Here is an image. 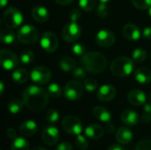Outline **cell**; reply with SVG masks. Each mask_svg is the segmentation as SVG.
<instances>
[{
  "label": "cell",
  "mask_w": 151,
  "mask_h": 150,
  "mask_svg": "<svg viewBox=\"0 0 151 150\" xmlns=\"http://www.w3.org/2000/svg\"><path fill=\"white\" fill-rule=\"evenodd\" d=\"M35 59V54L32 50H24L19 57V60L21 62V64H23L24 65H28L31 63H33Z\"/></svg>",
  "instance_id": "obj_30"
},
{
  "label": "cell",
  "mask_w": 151,
  "mask_h": 150,
  "mask_svg": "<svg viewBox=\"0 0 151 150\" xmlns=\"http://www.w3.org/2000/svg\"><path fill=\"white\" fill-rule=\"evenodd\" d=\"M6 134L10 139H15L16 138V132L13 128H8L6 130Z\"/></svg>",
  "instance_id": "obj_45"
},
{
  "label": "cell",
  "mask_w": 151,
  "mask_h": 150,
  "mask_svg": "<svg viewBox=\"0 0 151 150\" xmlns=\"http://www.w3.org/2000/svg\"><path fill=\"white\" fill-rule=\"evenodd\" d=\"M62 127L67 133L72 135H79L83 130L81 121L78 118L71 115L64 118L62 120Z\"/></svg>",
  "instance_id": "obj_6"
},
{
  "label": "cell",
  "mask_w": 151,
  "mask_h": 150,
  "mask_svg": "<svg viewBox=\"0 0 151 150\" xmlns=\"http://www.w3.org/2000/svg\"><path fill=\"white\" fill-rule=\"evenodd\" d=\"M0 62L4 69L10 71L18 66L19 58L13 51L7 49H3L0 52Z\"/></svg>",
  "instance_id": "obj_9"
},
{
  "label": "cell",
  "mask_w": 151,
  "mask_h": 150,
  "mask_svg": "<svg viewBox=\"0 0 151 150\" xmlns=\"http://www.w3.org/2000/svg\"><path fill=\"white\" fill-rule=\"evenodd\" d=\"M48 93L41 87L31 85L27 88L22 95L24 105L32 111H41L48 104Z\"/></svg>",
  "instance_id": "obj_1"
},
{
  "label": "cell",
  "mask_w": 151,
  "mask_h": 150,
  "mask_svg": "<svg viewBox=\"0 0 151 150\" xmlns=\"http://www.w3.org/2000/svg\"><path fill=\"white\" fill-rule=\"evenodd\" d=\"M37 129L38 127L35 121L27 120L20 125L19 131L20 134H22L23 136H32L37 132Z\"/></svg>",
  "instance_id": "obj_19"
},
{
  "label": "cell",
  "mask_w": 151,
  "mask_h": 150,
  "mask_svg": "<svg viewBox=\"0 0 151 150\" xmlns=\"http://www.w3.org/2000/svg\"><path fill=\"white\" fill-rule=\"evenodd\" d=\"M121 120L122 122L128 126H136L140 121V117L137 112H135L133 110L127 109L122 111L121 113Z\"/></svg>",
  "instance_id": "obj_15"
},
{
  "label": "cell",
  "mask_w": 151,
  "mask_h": 150,
  "mask_svg": "<svg viewBox=\"0 0 151 150\" xmlns=\"http://www.w3.org/2000/svg\"><path fill=\"white\" fill-rule=\"evenodd\" d=\"M150 101H151V94H150Z\"/></svg>",
  "instance_id": "obj_54"
},
{
  "label": "cell",
  "mask_w": 151,
  "mask_h": 150,
  "mask_svg": "<svg viewBox=\"0 0 151 150\" xmlns=\"http://www.w3.org/2000/svg\"><path fill=\"white\" fill-rule=\"evenodd\" d=\"M146 58H147V52L143 49H141V48L135 49L132 53V59L135 63H138V64L142 63L146 60Z\"/></svg>",
  "instance_id": "obj_29"
},
{
  "label": "cell",
  "mask_w": 151,
  "mask_h": 150,
  "mask_svg": "<svg viewBox=\"0 0 151 150\" xmlns=\"http://www.w3.org/2000/svg\"><path fill=\"white\" fill-rule=\"evenodd\" d=\"M116 95V88L110 84L101 86L97 91V98L103 102L111 101Z\"/></svg>",
  "instance_id": "obj_14"
},
{
  "label": "cell",
  "mask_w": 151,
  "mask_h": 150,
  "mask_svg": "<svg viewBox=\"0 0 151 150\" xmlns=\"http://www.w3.org/2000/svg\"><path fill=\"white\" fill-rule=\"evenodd\" d=\"M148 12H149V15L150 16V18H151V7H150V8H149V11H148Z\"/></svg>",
  "instance_id": "obj_53"
},
{
  "label": "cell",
  "mask_w": 151,
  "mask_h": 150,
  "mask_svg": "<svg viewBox=\"0 0 151 150\" xmlns=\"http://www.w3.org/2000/svg\"><path fill=\"white\" fill-rule=\"evenodd\" d=\"M0 3H1V8H4L8 4V0H1Z\"/></svg>",
  "instance_id": "obj_49"
},
{
  "label": "cell",
  "mask_w": 151,
  "mask_h": 150,
  "mask_svg": "<svg viewBox=\"0 0 151 150\" xmlns=\"http://www.w3.org/2000/svg\"><path fill=\"white\" fill-rule=\"evenodd\" d=\"M85 134L87 137L92 140H98L104 135V129L101 126L93 124L85 128Z\"/></svg>",
  "instance_id": "obj_22"
},
{
  "label": "cell",
  "mask_w": 151,
  "mask_h": 150,
  "mask_svg": "<svg viewBox=\"0 0 151 150\" xmlns=\"http://www.w3.org/2000/svg\"><path fill=\"white\" fill-rule=\"evenodd\" d=\"M11 150H29V142L23 137H16L12 143Z\"/></svg>",
  "instance_id": "obj_27"
},
{
  "label": "cell",
  "mask_w": 151,
  "mask_h": 150,
  "mask_svg": "<svg viewBox=\"0 0 151 150\" xmlns=\"http://www.w3.org/2000/svg\"><path fill=\"white\" fill-rule=\"evenodd\" d=\"M24 103L19 99H12L9 102L7 108L12 114H17L20 112L23 109Z\"/></svg>",
  "instance_id": "obj_28"
},
{
  "label": "cell",
  "mask_w": 151,
  "mask_h": 150,
  "mask_svg": "<svg viewBox=\"0 0 151 150\" xmlns=\"http://www.w3.org/2000/svg\"><path fill=\"white\" fill-rule=\"evenodd\" d=\"M123 34L130 41H137L141 38V31L139 27L132 23H128L123 27Z\"/></svg>",
  "instance_id": "obj_17"
},
{
  "label": "cell",
  "mask_w": 151,
  "mask_h": 150,
  "mask_svg": "<svg viewBox=\"0 0 151 150\" xmlns=\"http://www.w3.org/2000/svg\"><path fill=\"white\" fill-rule=\"evenodd\" d=\"M108 150H125V149L120 146V145H117V144H114V145H111Z\"/></svg>",
  "instance_id": "obj_48"
},
{
  "label": "cell",
  "mask_w": 151,
  "mask_h": 150,
  "mask_svg": "<svg viewBox=\"0 0 151 150\" xmlns=\"http://www.w3.org/2000/svg\"><path fill=\"white\" fill-rule=\"evenodd\" d=\"M127 99L131 104L135 105V106H140V105L145 104L147 96L143 91L139 90V89H134L129 92L127 95Z\"/></svg>",
  "instance_id": "obj_16"
},
{
  "label": "cell",
  "mask_w": 151,
  "mask_h": 150,
  "mask_svg": "<svg viewBox=\"0 0 151 150\" xmlns=\"http://www.w3.org/2000/svg\"><path fill=\"white\" fill-rule=\"evenodd\" d=\"M75 144L76 146L81 150L87 149L88 148V140L81 134L77 135V138L75 140Z\"/></svg>",
  "instance_id": "obj_36"
},
{
  "label": "cell",
  "mask_w": 151,
  "mask_h": 150,
  "mask_svg": "<svg viewBox=\"0 0 151 150\" xmlns=\"http://www.w3.org/2000/svg\"><path fill=\"white\" fill-rule=\"evenodd\" d=\"M81 64L87 72L90 73H99L105 69L107 60L102 53L89 51L81 57Z\"/></svg>",
  "instance_id": "obj_2"
},
{
  "label": "cell",
  "mask_w": 151,
  "mask_h": 150,
  "mask_svg": "<svg viewBox=\"0 0 151 150\" xmlns=\"http://www.w3.org/2000/svg\"><path fill=\"white\" fill-rule=\"evenodd\" d=\"M135 150H151V141L150 140H143L142 141H140Z\"/></svg>",
  "instance_id": "obj_41"
},
{
  "label": "cell",
  "mask_w": 151,
  "mask_h": 150,
  "mask_svg": "<svg viewBox=\"0 0 151 150\" xmlns=\"http://www.w3.org/2000/svg\"><path fill=\"white\" fill-rule=\"evenodd\" d=\"M59 67L65 72H70L76 68V61L70 57H63L59 61Z\"/></svg>",
  "instance_id": "obj_24"
},
{
  "label": "cell",
  "mask_w": 151,
  "mask_h": 150,
  "mask_svg": "<svg viewBox=\"0 0 151 150\" xmlns=\"http://www.w3.org/2000/svg\"><path fill=\"white\" fill-rule=\"evenodd\" d=\"M116 139L122 145L128 144L133 140V133L127 126H122L119 128V130L117 131Z\"/></svg>",
  "instance_id": "obj_18"
},
{
  "label": "cell",
  "mask_w": 151,
  "mask_h": 150,
  "mask_svg": "<svg viewBox=\"0 0 151 150\" xmlns=\"http://www.w3.org/2000/svg\"><path fill=\"white\" fill-rule=\"evenodd\" d=\"M96 41L99 46L103 48H108L113 45V43L115 42V35L110 30L102 29L96 34Z\"/></svg>",
  "instance_id": "obj_13"
},
{
  "label": "cell",
  "mask_w": 151,
  "mask_h": 150,
  "mask_svg": "<svg viewBox=\"0 0 151 150\" xmlns=\"http://www.w3.org/2000/svg\"><path fill=\"white\" fill-rule=\"evenodd\" d=\"M134 68V60L127 57H119L111 64V72L117 77H126L130 75Z\"/></svg>",
  "instance_id": "obj_3"
},
{
  "label": "cell",
  "mask_w": 151,
  "mask_h": 150,
  "mask_svg": "<svg viewBox=\"0 0 151 150\" xmlns=\"http://www.w3.org/2000/svg\"><path fill=\"white\" fill-rule=\"evenodd\" d=\"M143 111L144 112L142 116V120L145 124L150 123L151 121V103H145Z\"/></svg>",
  "instance_id": "obj_37"
},
{
  "label": "cell",
  "mask_w": 151,
  "mask_h": 150,
  "mask_svg": "<svg viewBox=\"0 0 151 150\" xmlns=\"http://www.w3.org/2000/svg\"><path fill=\"white\" fill-rule=\"evenodd\" d=\"M23 21V15L15 7L7 8L3 14V22L8 28H16L21 25Z\"/></svg>",
  "instance_id": "obj_5"
},
{
  "label": "cell",
  "mask_w": 151,
  "mask_h": 150,
  "mask_svg": "<svg viewBox=\"0 0 151 150\" xmlns=\"http://www.w3.org/2000/svg\"><path fill=\"white\" fill-rule=\"evenodd\" d=\"M41 47L46 52H54L58 47V39L52 32H45L40 39Z\"/></svg>",
  "instance_id": "obj_11"
},
{
  "label": "cell",
  "mask_w": 151,
  "mask_h": 150,
  "mask_svg": "<svg viewBox=\"0 0 151 150\" xmlns=\"http://www.w3.org/2000/svg\"><path fill=\"white\" fill-rule=\"evenodd\" d=\"M58 118H59V114H58V112L56 110L50 109V110H49L47 111V113H46V120L50 124L53 125V124L57 123Z\"/></svg>",
  "instance_id": "obj_33"
},
{
  "label": "cell",
  "mask_w": 151,
  "mask_h": 150,
  "mask_svg": "<svg viewBox=\"0 0 151 150\" xmlns=\"http://www.w3.org/2000/svg\"><path fill=\"white\" fill-rule=\"evenodd\" d=\"M28 77H29V74H28L27 71L26 69H22V68L15 70L12 74V78L13 81H15L18 84L25 83L28 80Z\"/></svg>",
  "instance_id": "obj_25"
},
{
  "label": "cell",
  "mask_w": 151,
  "mask_h": 150,
  "mask_svg": "<svg viewBox=\"0 0 151 150\" xmlns=\"http://www.w3.org/2000/svg\"><path fill=\"white\" fill-rule=\"evenodd\" d=\"M101 3H105V4H107V3H109L110 1H111V0H99Z\"/></svg>",
  "instance_id": "obj_52"
},
{
  "label": "cell",
  "mask_w": 151,
  "mask_h": 150,
  "mask_svg": "<svg viewBox=\"0 0 151 150\" xmlns=\"http://www.w3.org/2000/svg\"><path fill=\"white\" fill-rule=\"evenodd\" d=\"M81 11H80L79 9L73 8L71 11V12H70V19H71V21L77 22L81 19Z\"/></svg>",
  "instance_id": "obj_42"
},
{
  "label": "cell",
  "mask_w": 151,
  "mask_h": 150,
  "mask_svg": "<svg viewBox=\"0 0 151 150\" xmlns=\"http://www.w3.org/2000/svg\"><path fill=\"white\" fill-rule=\"evenodd\" d=\"M30 79L37 85H45L50 80L51 72L45 66H36L31 71Z\"/></svg>",
  "instance_id": "obj_8"
},
{
  "label": "cell",
  "mask_w": 151,
  "mask_h": 150,
  "mask_svg": "<svg viewBox=\"0 0 151 150\" xmlns=\"http://www.w3.org/2000/svg\"><path fill=\"white\" fill-rule=\"evenodd\" d=\"M142 35L146 39H151V27H145L142 31Z\"/></svg>",
  "instance_id": "obj_44"
},
{
  "label": "cell",
  "mask_w": 151,
  "mask_h": 150,
  "mask_svg": "<svg viewBox=\"0 0 151 150\" xmlns=\"http://www.w3.org/2000/svg\"><path fill=\"white\" fill-rule=\"evenodd\" d=\"M81 34V28L76 22H69L62 30V37L67 42H75Z\"/></svg>",
  "instance_id": "obj_10"
},
{
  "label": "cell",
  "mask_w": 151,
  "mask_h": 150,
  "mask_svg": "<svg viewBox=\"0 0 151 150\" xmlns=\"http://www.w3.org/2000/svg\"><path fill=\"white\" fill-rule=\"evenodd\" d=\"M105 130H106V132H107L108 133L111 134V133L114 132V130H115V127H114V126H113L111 123H110V122H107V123H106V126H105Z\"/></svg>",
  "instance_id": "obj_46"
},
{
  "label": "cell",
  "mask_w": 151,
  "mask_h": 150,
  "mask_svg": "<svg viewBox=\"0 0 151 150\" xmlns=\"http://www.w3.org/2000/svg\"><path fill=\"white\" fill-rule=\"evenodd\" d=\"M72 50L76 56L82 57L83 55H85V47L81 43H75L74 45H73Z\"/></svg>",
  "instance_id": "obj_40"
},
{
  "label": "cell",
  "mask_w": 151,
  "mask_h": 150,
  "mask_svg": "<svg viewBox=\"0 0 151 150\" xmlns=\"http://www.w3.org/2000/svg\"><path fill=\"white\" fill-rule=\"evenodd\" d=\"M134 78L141 84H148L151 82V70L147 67H140L134 72Z\"/></svg>",
  "instance_id": "obj_20"
},
{
  "label": "cell",
  "mask_w": 151,
  "mask_h": 150,
  "mask_svg": "<svg viewBox=\"0 0 151 150\" xmlns=\"http://www.w3.org/2000/svg\"><path fill=\"white\" fill-rule=\"evenodd\" d=\"M132 3L140 10H146L151 7V0H132Z\"/></svg>",
  "instance_id": "obj_35"
},
{
  "label": "cell",
  "mask_w": 151,
  "mask_h": 150,
  "mask_svg": "<svg viewBox=\"0 0 151 150\" xmlns=\"http://www.w3.org/2000/svg\"><path fill=\"white\" fill-rule=\"evenodd\" d=\"M32 150H48V149H46L45 148H42V147H38V148H35V149H33Z\"/></svg>",
  "instance_id": "obj_51"
},
{
  "label": "cell",
  "mask_w": 151,
  "mask_h": 150,
  "mask_svg": "<svg viewBox=\"0 0 151 150\" xmlns=\"http://www.w3.org/2000/svg\"><path fill=\"white\" fill-rule=\"evenodd\" d=\"M32 16L35 21L39 23H43L48 20L50 17V12L44 6H35L32 10Z\"/></svg>",
  "instance_id": "obj_21"
},
{
  "label": "cell",
  "mask_w": 151,
  "mask_h": 150,
  "mask_svg": "<svg viewBox=\"0 0 151 150\" xmlns=\"http://www.w3.org/2000/svg\"><path fill=\"white\" fill-rule=\"evenodd\" d=\"M79 5L82 10L86 11H90L96 8V0H80Z\"/></svg>",
  "instance_id": "obj_32"
},
{
  "label": "cell",
  "mask_w": 151,
  "mask_h": 150,
  "mask_svg": "<svg viewBox=\"0 0 151 150\" xmlns=\"http://www.w3.org/2000/svg\"><path fill=\"white\" fill-rule=\"evenodd\" d=\"M97 81L93 78H88L84 80V88L88 92H93L97 88Z\"/></svg>",
  "instance_id": "obj_34"
},
{
  "label": "cell",
  "mask_w": 151,
  "mask_h": 150,
  "mask_svg": "<svg viewBox=\"0 0 151 150\" xmlns=\"http://www.w3.org/2000/svg\"><path fill=\"white\" fill-rule=\"evenodd\" d=\"M96 13L101 18H106L109 14V8L105 3H100L96 7Z\"/></svg>",
  "instance_id": "obj_38"
},
{
  "label": "cell",
  "mask_w": 151,
  "mask_h": 150,
  "mask_svg": "<svg viewBox=\"0 0 151 150\" xmlns=\"http://www.w3.org/2000/svg\"><path fill=\"white\" fill-rule=\"evenodd\" d=\"M55 1L60 5H67L69 4H71L73 0H55Z\"/></svg>",
  "instance_id": "obj_47"
},
{
  "label": "cell",
  "mask_w": 151,
  "mask_h": 150,
  "mask_svg": "<svg viewBox=\"0 0 151 150\" xmlns=\"http://www.w3.org/2000/svg\"><path fill=\"white\" fill-rule=\"evenodd\" d=\"M93 115L94 117L104 123L110 122L111 120V114L108 111V109L103 106H96L93 109Z\"/></svg>",
  "instance_id": "obj_23"
},
{
  "label": "cell",
  "mask_w": 151,
  "mask_h": 150,
  "mask_svg": "<svg viewBox=\"0 0 151 150\" xmlns=\"http://www.w3.org/2000/svg\"><path fill=\"white\" fill-rule=\"evenodd\" d=\"M82 94L83 86L77 80L68 82L64 88V95L69 101H76L80 99Z\"/></svg>",
  "instance_id": "obj_7"
},
{
  "label": "cell",
  "mask_w": 151,
  "mask_h": 150,
  "mask_svg": "<svg viewBox=\"0 0 151 150\" xmlns=\"http://www.w3.org/2000/svg\"><path fill=\"white\" fill-rule=\"evenodd\" d=\"M59 137H60V134H59L58 129L52 125L46 126L42 133V141L47 146L56 145L59 141Z\"/></svg>",
  "instance_id": "obj_12"
},
{
  "label": "cell",
  "mask_w": 151,
  "mask_h": 150,
  "mask_svg": "<svg viewBox=\"0 0 151 150\" xmlns=\"http://www.w3.org/2000/svg\"><path fill=\"white\" fill-rule=\"evenodd\" d=\"M17 37L20 42L24 44L32 45L38 41L39 32L34 26L24 25L19 29L17 33Z\"/></svg>",
  "instance_id": "obj_4"
},
{
  "label": "cell",
  "mask_w": 151,
  "mask_h": 150,
  "mask_svg": "<svg viewBox=\"0 0 151 150\" xmlns=\"http://www.w3.org/2000/svg\"><path fill=\"white\" fill-rule=\"evenodd\" d=\"M86 70L84 68L81 67H76L73 71V77L77 80H83L86 78Z\"/></svg>",
  "instance_id": "obj_39"
},
{
  "label": "cell",
  "mask_w": 151,
  "mask_h": 150,
  "mask_svg": "<svg viewBox=\"0 0 151 150\" xmlns=\"http://www.w3.org/2000/svg\"><path fill=\"white\" fill-rule=\"evenodd\" d=\"M47 91H48V94L54 97V98H58L61 95H62V90H61V88L58 84L57 83H51L48 86V88H47Z\"/></svg>",
  "instance_id": "obj_31"
},
{
  "label": "cell",
  "mask_w": 151,
  "mask_h": 150,
  "mask_svg": "<svg viewBox=\"0 0 151 150\" xmlns=\"http://www.w3.org/2000/svg\"><path fill=\"white\" fill-rule=\"evenodd\" d=\"M4 83L3 82H0V94L1 95H3V93H4Z\"/></svg>",
  "instance_id": "obj_50"
},
{
  "label": "cell",
  "mask_w": 151,
  "mask_h": 150,
  "mask_svg": "<svg viewBox=\"0 0 151 150\" xmlns=\"http://www.w3.org/2000/svg\"><path fill=\"white\" fill-rule=\"evenodd\" d=\"M15 34L11 28H4L1 30L0 40L4 44H12L15 41Z\"/></svg>",
  "instance_id": "obj_26"
},
{
  "label": "cell",
  "mask_w": 151,
  "mask_h": 150,
  "mask_svg": "<svg viewBox=\"0 0 151 150\" xmlns=\"http://www.w3.org/2000/svg\"><path fill=\"white\" fill-rule=\"evenodd\" d=\"M56 150H73V148H72L70 143H68V142H62V143H60L57 147Z\"/></svg>",
  "instance_id": "obj_43"
}]
</instances>
